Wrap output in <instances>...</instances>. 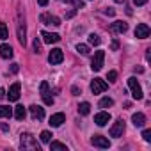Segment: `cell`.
<instances>
[{"label":"cell","instance_id":"1","mask_svg":"<svg viewBox=\"0 0 151 151\" xmlns=\"http://www.w3.org/2000/svg\"><path fill=\"white\" fill-rule=\"evenodd\" d=\"M20 147L23 151H39V144L32 137V133H22L20 135Z\"/></svg>","mask_w":151,"mask_h":151},{"label":"cell","instance_id":"2","mask_svg":"<svg viewBox=\"0 0 151 151\" xmlns=\"http://www.w3.org/2000/svg\"><path fill=\"white\" fill-rule=\"evenodd\" d=\"M18 41L22 46L27 45V25H25V14L22 11L18 13Z\"/></svg>","mask_w":151,"mask_h":151},{"label":"cell","instance_id":"3","mask_svg":"<svg viewBox=\"0 0 151 151\" xmlns=\"http://www.w3.org/2000/svg\"><path fill=\"white\" fill-rule=\"evenodd\" d=\"M128 87H130V91H132L133 100H142L144 93H142V87H140V84H139V80H137L135 77H130V78H128Z\"/></svg>","mask_w":151,"mask_h":151},{"label":"cell","instance_id":"4","mask_svg":"<svg viewBox=\"0 0 151 151\" xmlns=\"http://www.w3.org/2000/svg\"><path fill=\"white\" fill-rule=\"evenodd\" d=\"M103 60H105V52H103V50H98V52L94 53L93 60H91V68H93V71H100V69L103 68Z\"/></svg>","mask_w":151,"mask_h":151},{"label":"cell","instance_id":"5","mask_svg":"<svg viewBox=\"0 0 151 151\" xmlns=\"http://www.w3.org/2000/svg\"><path fill=\"white\" fill-rule=\"evenodd\" d=\"M107 82L105 80H101V78H94L93 82H91V91H93V94H101V93H105L107 91Z\"/></svg>","mask_w":151,"mask_h":151},{"label":"cell","instance_id":"6","mask_svg":"<svg viewBox=\"0 0 151 151\" xmlns=\"http://www.w3.org/2000/svg\"><path fill=\"white\" fill-rule=\"evenodd\" d=\"M39 91H41V98H43L45 105H53V98L50 96V86H48V82H41Z\"/></svg>","mask_w":151,"mask_h":151},{"label":"cell","instance_id":"7","mask_svg":"<svg viewBox=\"0 0 151 151\" xmlns=\"http://www.w3.org/2000/svg\"><path fill=\"white\" fill-rule=\"evenodd\" d=\"M124 133V121L123 119H116V123L110 126V137H123Z\"/></svg>","mask_w":151,"mask_h":151},{"label":"cell","instance_id":"8","mask_svg":"<svg viewBox=\"0 0 151 151\" xmlns=\"http://www.w3.org/2000/svg\"><path fill=\"white\" fill-rule=\"evenodd\" d=\"M64 60V53L60 48H53L50 53H48V62L50 64H60Z\"/></svg>","mask_w":151,"mask_h":151},{"label":"cell","instance_id":"9","mask_svg":"<svg viewBox=\"0 0 151 151\" xmlns=\"http://www.w3.org/2000/svg\"><path fill=\"white\" fill-rule=\"evenodd\" d=\"M91 144H93L94 147H101V149L110 147V140H109L107 137H103V135H94V137L91 139Z\"/></svg>","mask_w":151,"mask_h":151},{"label":"cell","instance_id":"10","mask_svg":"<svg viewBox=\"0 0 151 151\" xmlns=\"http://www.w3.org/2000/svg\"><path fill=\"white\" fill-rule=\"evenodd\" d=\"M39 20H41V23H45V25H53V27H59V25H60V20H59L57 16L50 14V13H43V14L39 16Z\"/></svg>","mask_w":151,"mask_h":151},{"label":"cell","instance_id":"11","mask_svg":"<svg viewBox=\"0 0 151 151\" xmlns=\"http://www.w3.org/2000/svg\"><path fill=\"white\" fill-rule=\"evenodd\" d=\"M20 91H22L20 82H14V84L9 87V93H7L6 96L9 98V101H18V100H20Z\"/></svg>","mask_w":151,"mask_h":151},{"label":"cell","instance_id":"12","mask_svg":"<svg viewBox=\"0 0 151 151\" xmlns=\"http://www.w3.org/2000/svg\"><path fill=\"white\" fill-rule=\"evenodd\" d=\"M149 27L146 25V23H139L137 25V29H135V37H139V39H146V37H149Z\"/></svg>","mask_w":151,"mask_h":151},{"label":"cell","instance_id":"13","mask_svg":"<svg viewBox=\"0 0 151 151\" xmlns=\"http://www.w3.org/2000/svg\"><path fill=\"white\" fill-rule=\"evenodd\" d=\"M126 30H128V23H124V22H114L110 25V32L112 34H124Z\"/></svg>","mask_w":151,"mask_h":151},{"label":"cell","instance_id":"14","mask_svg":"<svg viewBox=\"0 0 151 151\" xmlns=\"http://www.w3.org/2000/svg\"><path fill=\"white\" fill-rule=\"evenodd\" d=\"M41 37H43V41L48 43V45H52V43H59V41H60V36H59V34H55V32H46V30L41 32Z\"/></svg>","mask_w":151,"mask_h":151},{"label":"cell","instance_id":"15","mask_svg":"<svg viewBox=\"0 0 151 151\" xmlns=\"http://www.w3.org/2000/svg\"><path fill=\"white\" fill-rule=\"evenodd\" d=\"M109 121H110V114L105 112V110H101V112H98V114L94 116V123H96L98 126H105Z\"/></svg>","mask_w":151,"mask_h":151},{"label":"cell","instance_id":"16","mask_svg":"<svg viewBox=\"0 0 151 151\" xmlns=\"http://www.w3.org/2000/svg\"><path fill=\"white\" fill-rule=\"evenodd\" d=\"M29 110H30V116H32V119H43L45 117V109L43 107H39V105H30L29 107Z\"/></svg>","mask_w":151,"mask_h":151},{"label":"cell","instance_id":"17","mask_svg":"<svg viewBox=\"0 0 151 151\" xmlns=\"http://www.w3.org/2000/svg\"><path fill=\"white\" fill-rule=\"evenodd\" d=\"M64 121H66V116L62 112H57V114H53L50 117V126H60Z\"/></svg>","mask_w":151,"mask_h":151},{"label":"cell","instance_id":"18","mask_svg":"<svg viewBox=\"0 0 151 151\" xmlns=\"http://www.w3.org/2000/svg\"><path fill=\"white\" fill-rule=\"evenodd\" d=\"M0 57L2 59H11L13 57V48L9 46V45H0Z\"/></svg>","mask_w":151,"mask_h":151},{"label":"cell","instance_id":"19","mask_svg":"<svg viewBox=\"0 0 151 151\" xmlns=\"http://www.w3.org/2000/svg\"><path fill=\"white\" fill-rule=\"evenodd\" d=\"M13 114H14V117H16L18 121H23V119H25V116H27V109H25L23 105H18V107H14Z\"/></svg>","mask_w":151,"mask_h":151},{"label":"cell","instance_id":"20","mask_svg":"<svg viewBox=\"0 0 151 151\" xmlns=\"http://www.w3.org/2000/svg\"><path fill=\"white\" fill-rule=\"evenodd\" d=\"M132 123L140 128V126H144V123H146V116H144L142 112H137V114L132 116Z\"/></svg>","mask_w":151,"mask_h":151},{"label":"cell","instance_id":"21","mask_svg":"<svg viewBox=\"0 0 151 151\" xmlns=\"http://www.w3.org/2000/svg\"><path fill=\"white\" fill-rule=\"evenodd\" d=\"M89 112H91V103L82 101V103L78 105V114H80V116H87Z\"/></svg>","mask_w":151,"mask_h":151},{"label":"cell","instance_id":"22","mask_svg":"<svg viewBox=\"0 0 151 151\" xmlns=\"http://www.w3.org/2000/svg\"><path fill=\"white\" fill-rule=\"evenodd\" d=\"M9 37V30H7V25L4 23V22H0V39L2 41H6Z\"/></svg>","mask_w":151,"mask_h":151},{"label":"cell","instance_id":"23","mask_svg":"<svg viewBox=\"0 0 151 151\" xmlns=\"http://www.w3.org/2000/svg\"><path fill=\"white\" fill-rule=\"evenodd\" d=\"M13 116V109L6 107V105H0V117H11Z\"/></svg>","mask_w":151,"mask_h":151},{"label":"cell","instance_id":"24","mask_svg":"<svg viewBox=\"0 0 151 151\" xmlns=\"http://www.w3.org/2000/svg\"><path fill=\"white\" fill-rule=\"evenodd\" d=\"M112 105H114V100L109 98V96L100 100V109H109V107H112Z\"/></svg>","mask_w":151,"mask_h":151},{"label":"cell","instance_id":"25","mask_svg":"<svg viewBox=\"0 0 151 151\" xmlns=\"http://www.w3.org/2000/svg\"><path fill=\"white\" fill-rule=\"evenodd\" d=\"M77 52L82 53V55H89V53H91V48H89L87 45H82V43H80V45H77Z\"/></svg>","mask_w":151,"mask_h":151},{"label":"cell","instance_id":"26","mask_svg":"<svg viewBox=\"0 0 151 151\" xmlns=\"http://www.w3.org/2000/svg\"><path fill=\"white\" fill-rule=\"evenodd\" d=\"M39 137H41V142H50L53 135H52L48 130H45V132H41V135H39Z\"/></svg>","mask_w":151,"mask_h":151},{"label":"cell","instance_id":"27","mask_svg":"<svg viewBox=\"0 0 151 151\" xmlns=\"http://www.w3.org/2000/svg\"><path fill=\"white\" fill-rule=\"evenodd\" d=\"M50 149H64V151H68L66 144H62V142H57V140H53V142L50 144Z\"/></svg>","mask_w":151,"mask_h":151},{"label":"cell","instance_id":"28","mask_svg":"<svg viewBox=\"0 0 151 151\" xmlns=\"http://www.w3.org/2000/svg\"><path fill=\"white\" fill-rule=\"evenodd\" d=\"M89 43H91L93 46H98V45L101 43V39H100V36H96V34H91V36H89Z\"/></svg>","mask_w":151,"mask_h":151},{"label":"cell","instance_id":"29","mask_svg":"<svg viewBox=\"0 0 151 151\" xmlns=\"http://www.w3.org/2000/svg\"><path fill=\"white\" fill-rule=\"evenodd\" d=\"M64 2H68V4H73V7H75V9H80V7H84V2H82V0H64Z\"/></svg>","mask_w":151,"mask_h":151},{"label":"cell","instance_id":"30","mask_svg":"<svg viewBox=\"0 0 151 151\" xmlns=\"http://www.w3.org/2000/svg\"><path fill=\"white\" fill-rule=\"evenodd\" d=\"M32 46H34V53L39 55V53H41V41H39V37L34 39V45H32Z\"/></svg>","mask_w":151,"mask_h":151},{"label":"cell","instance_id":"31","mask_svg":"<svg viewBox=\"0 0 151 151\" xmlns=\"http://www.w3.org/2000/svg\"><path fill=\"white\" fill-rule=\"evenodd\" d=\"M142 139H144L146 142H151V130H144V132H142Z\"/></svg>","mask_w":151,"mask_h":151},{"label":"cell","instance_id":"32","mask_svg":"<svg viewBox=\"0 0 151 151\" xmlns=\"http://www.w3.org/2000/svg\"><path fill=\"white\" fill-rule=\"evenodd\" d=\"M109 82H116L117 80V71H109Z\"/></svg>","mask_w":151,"mask_h":151},{"label":"cell","instance_id":"33","mask_svg":"<svg viewBox=\"0 0 151 151\" xmlns=\"http://www.w3.org/2000/svg\"><path fill=\"white\" fill-rule=\"evenodd\" d=\"M71 93H73L75 96H78V94H80V89H78L77 86H73V87H71Z\"/></svg>","mask_w":151,"mask_h":151},{"label":"cell","instance_id":"34","mask_svg":"<svg viewBox=\"0 0 151 151\" xmlns=\"http://www.w3.org/2000/svg\"><path fill=\"white\" fill-rule=\"evenodd\" d=\"M146 2H147V0H133V4H135V6H144Z\"/></svg>","mask_w":151,"mask_h":151},{"label":"cell","instance_id":"35","mask_svg":"<svg viewBox=\"0 0 151 151\" xmlns=\"http://www.w3.org/2000/svg\"><path fill=\"white\" fill-rule=\"evenodd\" d=\"M18 64H11V73H18Z\"/></svg>","mask_w":151,"mask_h":151},{"label":"cell","instance_id":"36","mask_svg":"<svg viewBox=\"0 0 151 151\" xmlns=\"http://www.w3.org/2000/svg\"><path fill=\"white\" fill-rule=\"evenodd\" d=\"M114 13H116V11H114V9H110V7H109V9H105V14H109V16H114Z\"/></svg>","mask_w":151,"mask_h":151},{"label":"cell","instance_id":"37","mask_svg":"<svg viewBox=\"0 0 151 151\" xmlns=\"http://www.w3.org/2000/svg\"><path fill=\"white\" fill-rule=\"evenodd\" d=\"M37 4H39L41 7H45V6H48V0H37Z\"/></svg>","mask_w":151,"mask_h":151},{"label":"cell","instance_id":"38","mask_svg":"<svg viewBox=\"0 0 151 151\" xmlns=\"http://www.w3.org/2000/svg\"><path fill=\"white\" fill-rule=\"evenodd\" d=\"M0 130H4V132H9V124H2V123H0Z\"/></svg>","mask_w":151,"mask_h":151},{"label":"cell","instance_id":"39","mask_svg":"<svg viewBox=\"0 0 151 151\" xmlns=\"http://www.w3.org/2000/svg\"><path fill=\"white\" fill-rule=\"evenodd\" d=\"M117 48H119V43L114 39V41H112V50H117Z\"/></svg>","mask_w":151,"mask_h":151},{"label":"cell","instance_id":"40","mask_svg":"<svg viewBox=\"0 0 151 151\" xmlns=\"http://www.w3.org/2000/svg\"><path fill=\"white\" fill-rule=\"evenodd\" d=\"M6 98V91L4 89H0V100H4Z\"/></svg>","mask_w":151,"mask_h":151},{"label":"cell","instance_id":"41","mask_svg":"<svg viewBox=\"0 0 151 151\" xmlns=\"http://www.w3.org/2000/svg\"><path fill=\"white\" fill-rule=\"evenodd\" d=\"M114 2H119V4H123V2H124V0H114Z\"/></svg>","mask_w":151,"mask_h":151}]
</instances>
